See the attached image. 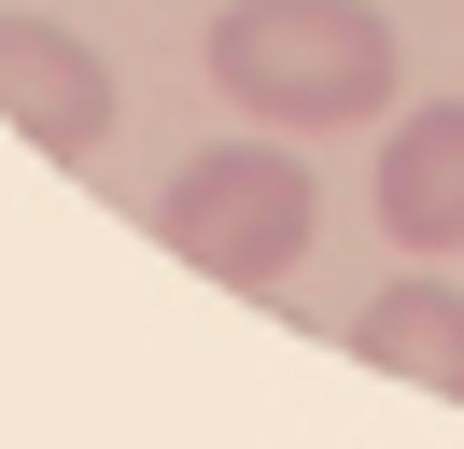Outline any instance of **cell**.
<instances>
[{
	"label": "cell",
	"instance_id": "1",
	"mask_svg": "<svg viewBox=\"0 0 464 449\" xmlns=\"http://www.w3.org/2000/svg\"><path fill=\"white\" fill-rule=\"evenodd\" d=\"M211 84L254 127H366L394 99V14L380 0H226Z\"/></svg>",
	"mask_w": 464,
	"mask_h": 449
},
{
	"label": "cell",
	"instance_id": "2",
	"mask_svg": "<svg viewBox=\"0 0 464 449\" xmlns=\"http://www.w3.org/2000/svg\"><path fill=\"white\" fill-rule=\"evenodd\" d=\"M310 224H324V183H310L295 140H198V155L155 183V239H169L198 281H239V295L295 281Z\"/></svg>",
	"mask_w": 464,
	"mask_h": 449
},
{
	"label": "cell",
	"instance_id": "5",
	"mask_svg": "<svg viewBox=\"0 0 464 449\" xmlns=\"http://www.w3.org/2000/svg\"><path fill=\"white\" fill-rule=\"evenodd\" d=\"M352 351H366L380 379H422V393H450V407H464V295H450L436 267L380 281V295L352 309Z\"/></svg>",
	"mask_w": 464,
	"mask_h": 449
},
{
	"label": "cell",
	"instance_id": "4",
	"mask_svg": "<svg viewBox=\"0 0 464 449\" xmlns=\"http://www.w3.org/2000/svg\"><path fill=\"white\" fill-rule=\"evenodd\" d=\"M380 239H408V253L464 239V99H422L380 140Z\"/></svg>",
	"mask_w": 464,
	"mask_h": 449
},
{
	"label": "cell",
	"instance_id": "3",
	"mask_svg": "<svg viewBox=\"0 0 464 449\" xmlns=\"http://www.w3.org/2000/svg\"><path fill=\"white\" fill-rule=\"evenodd\" d=\"M0 127H29L43 155H99L113 127V56L57 14H0Z\"/></svg>",
	"mask_w": 464,
	"mask_h": 449
}]
</instances>
